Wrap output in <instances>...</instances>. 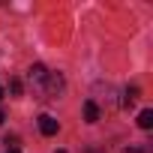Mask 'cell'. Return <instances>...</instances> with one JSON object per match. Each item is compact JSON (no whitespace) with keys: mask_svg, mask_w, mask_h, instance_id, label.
Segmentation results:
<instances>
[{"mask_svg":"<svg viewBox=\"0 0 153 153\" xmlns=\"http://www.w3.org/2000/svg\"><path fill=\"white\" fill-rule=\"evenodd\" d=\"M138 87H126V99H123V105H135V99H138Z\"/></svg>","mask_w":153,"mask_h":153,"instance_id":"8992f818","label":"cell"},{"mask_svg":"<svg viewBox=\"0 0 153 153\" xmlns=\"http://www.w3.org/2000/svg\"><path fill=\"white\" fill-rule=\"evenodd\" d=\"M9 90H12L15 96H21V81H18V78H12V81H9Z\"/></svg>","mask_w":153,"mask_h":153,"instance_id":"52a82bcc","label":"cell"},{"mask_svg":"<svg viewBox=\"0 0 153 153\" xmlns=\"http://www.w3.org/2000/svg\"><path fill=\"white\" fill-rule=\"evenodd\" d=\"M0 123H3V111H0Z\"/></svg>","mask_w":153,"mask_h":153,"instance_id":"30bf717a","label":"cell"},{"mask_svg":"<svg viewBox=\"0 0 153 153\" xmlns=\"http://www.w3.org/2000/svg\"><path fill=\"white\" fill-rule=\"evenodd\" d=\"M138 126H141V129H150V126H153V111H150V108H144V111L138 114Z\"/></svg>","mask_w":153,"mask_h":153,"instance_id":"5b68a950","label":"cell"},{"mask_svg":"<svg viewBox=\"0 0 153 153\" xmlns=\"http://www.w3.org/2000/svg\"><path fill=\"white\" fill-rule=\"evenodd\" d=\"M45 78H48V69L42 66V63H33L30 69H27V84L42 96V87H45Z\"/></svg>","mask_w":153,"mask_h":153,"instance_id":"6da1fadb","label":"cell"},{"mask_svg":"<svg viewBox=\"0 0 153 153\" xmlns=\"http://www.w3.org/2000/svg\"><path fill=\"white\" fill-rule=\"evenodd\" d=\"M6 153H21V150H18V144H9V150H6Z\"/></svg>","mask_w":153,"mask_h":153,"instance_id":"9c48e42d","label":"cell"},{"mask_svg":"<svg viewBox=\"0 0 153 153\" xmlns=\"http://www.w3.org/2000/svg\"><path fill=\"white\" fill-rule=\"evenodd\" d=\"M57 153H66V150H57Z\"/></svg>","mask_w":153,"mask_h":153,"instance_id":"7c38bea8","label":"cell"},{"mask_svg":"<svg viewBox=\"0 0 153 153\" xmlns=\"http://www.w3.org/2000/svg\"><path fill=\"white\" fill-rule=\"evenodd\" d=\"M84 120H87V123H96V120H99V105H96L93 99L84 102Z\"/></svg>","mask_w":153,"mask_h":153,"instance_id":"277c9868","label":"cell"},{"mask_svg":"<svg viewBox=\"0 0 153 153\" xmlns=\"http://www.w3.org/2000/svg\"><path fill=\"white\" fill-rule=\"evenodd\" d=\"M123 153H144V150H141V147H126Z\"/></svg>","mask_w":153,"mask_h":153,"instance_id":"ba28073f","label":"cell"},{"mask_svg":"<svg viewBox=\"0 0 153 153\" xmlns=\"http://www.w3.org/2000/svg\"><path fill=\"white\" fill-rule=\"evenodd\" d=\"M63 93V78L57 72H48V78H45V87H42V99H57Z\"/></svg>","mask_w":153,"mask_h":153,"instance_id":"7a4b0ae2","label":"cell"},{"mask_svg":"<svg viewBox=\"0 0 153 153\" xmlns=\"http://www.w3.org/2000/svg\"><path fill=\"white\" fill-rule=\"evenodd\" d=\"M57 129H60V126H57V120H54L51 114H42V117H39V132H42V135H57Z\"/></svg>","mask_w":153,"mask_h":153,"instance_id":"3957f363","label":"cell"},{"mask_svg":"<svg viewBox=\"0 0 153 153\" xmlns=\"http://www.w3.org/2000/svg\"><path fill=\"white\" fill-rule=\"evenodd\" d=\"M0 99H3V87H0Z\"/></svg>","mask_w":153,"mask_h":153,"instance_id":"8fae6325","label":"cell"}]
</instances>
